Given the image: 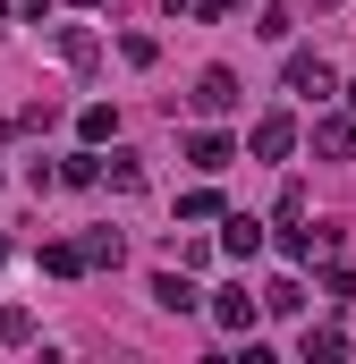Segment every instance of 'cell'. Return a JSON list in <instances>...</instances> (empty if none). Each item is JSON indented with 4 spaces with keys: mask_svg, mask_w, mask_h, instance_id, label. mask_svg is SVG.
Listing matches in <instances>:
<instances>
[{
    "mask_svg": "<svg viewBox=\"0 0 356 364\" xmlns=\"http://www.w3.org/2000/svg\"><path fill=\"white\" fill-rule=\"evenodd\" d=\"M280 85L297 93V102H314V110H323V102L340 93V77H331V60H323V51H288V68H280Z\"/></svg>",
    "mask_w": 356,
    "mask_h": 364,
    "instance_id": "6da1fadb",
    "label": "cell"
},
{
    "mask_svg": "<svg viewBox=\"0 0 356 364\" xmlns=\"http://www.w3.org/2000/svg\"><path fill=\"white\" fill-rule=\"evenodd\" d=\"M246 153H255V161H288V153H297V110H263V119L246 127Z\"/></svg>",
    "mask_w": 356,
    "mask_h": 364,
    "instance_id": "7a4b0ae2",
    "label": "cell"
},
{
    "mask_svg": "<svg viewBox=\"0 0 356 364\" xmlns=\"http://www.w3.org/2000/svg\"><path fill=\"white\" fill-rule=\"evenodd\" d=\"M187 102H195L204 119H229V110L246 102V85H238V68H204V77H195V93H187Z\"/></svg>",
    "mask_w": 356,
    "mask_h": 364,
    "instance_id": "3957f363",
    "label": "cell"
},
{
    "mask_svg": "<svg viewBox=\"0 0 356 364\" xmlns=\"http://www.w3.org/2000/svg\"><path fill=\"white\" fill-rule=\"evenodd\" d=\"M221 255H229V263H255V255H263V220H255V212H221Z\"/></svg>",
    "mask_w": 356,
    "mask_h": 364,
    "instance_id": "277c9868",
    "label": "cell"
},
{
    "mask_svg": "<svg viewBox=\"0 0 356 364\" xmlns=\"http://www.w3.org/2000/svg\"><path fill=\"white\" fill-rule=\"evenodd\" d=\"M255 314H263V296H255L246 279H229V288L212 296V322H221V331H255Z\"/></svg>",
    "mask_w": 356,
    "mask_h": 364,
    "instance_id": "5b68a950",
    "label": "cell"
},
{
    "mask_svg": "<svg viewBox=\"0 0 356 364\" xmlns=\"http://www.w3.org/2000/svg\"><path fill=\"white\" fill-rule=\"evenodd\" d=\"M314 153H323V161H356V119L348 110H323V119H314Z\"/></svg>",
    "mask_w": 356,
    "mask_h": 364,
    "instance_id": "8992f818",
    "label": "cell"
},
{
    "mask_svg": "<svg viewBox=\"0 0 356 364\" xmlns=\"http://www.w3.org/2000/svg\"><path fill=\"white\" fill-rule=\"evenodd\" d=\"M331 246H340V237H331V229H305V212L280 229V255H288V263H314V255H331Z\"/></svg>",
    "mask_w": 356,
    "mask_h": 364,
    "instance_id": "52a82bcc",
    "label": "cell"
},
{
    "mask_svg": "<svg viewBox=\"0 0 356 364\" xmlns=\"http://www.w3.org/2000/svg\"><path fill=\"white\" fill-rule=\"evenodd\" d=\"M153 305H162V314H195V305H204V288H195L187 272H153Z\"/></svg>",
    "mask_w": 356,
    "mask_h": 364,
    "instance_id": "ba28073f",
    "label": "cell"
},
{
    "mask_svg": "<svg viewBox=\"0 0 356 364\" xmlns=\"http://www.w3.org/2000/svg\"><path fill=\"white\" fill-rule=\"evenodd\" d=\"M187 161H195V170H229V161H238V136L204 127V136H187Z\"/></svg>",
    "mask_w": 356,
    "mask_h": 364,
    "instance_id": "9c48e42d",
    "label": "cell"
},
{
    "mask_svg": "<svg viewBox=\"0 0 356 364\" xmlns=\"http://www.w3.org/2000/svg\"><path fill=\"white\" fill-rule=\"evenodd\" d=\"M77 246H85V272H119V255H127V237H119V229H85Z\"/></svg>",
    "mask_w": 356,
    "mask_h": 364,
    "instance_id": "30bf717a",
    "label": "cell"
},
{
    "mask_svg": "<svg viewBox=\"0 0 356 364\" xmlns=\"http://www.w3.org/2000/svg\"><path fill=\"white\" fill-rule=\"evenodd\" d=\"M93 186H119V195H136V186H145V161L110 144V161H102V178H93Z\"/></svg>",
    "mask_w": 356,
    "mask_h": 364,
    "instance_id": "8fae6325",
    "label": "cell"
},
{
    "mask_svg": "<svg viewBox=\"0 0 356 364\" xmlns=\"http://www.w3.org/2000/svg\"><path fill=\"white\" fill-rule=\"evenodd\" d=\"M43 272H51V279H85V246H77V237L43 246Z\"/></svg>",
    "mask_w": 356,
    "mask_h": 364,
    "instance_id": "7c38bea8",
    "label": "cell"
},
{
    "mask_svg": "<svg viewBox=\"0 0 356 364\" xmlns=\"http://www.w3.org/2000/svg\"><path fill=\"white\" fill-rule=\"evenodd\" d=\"M77 136H85V144H110V136H119V110H110V102H85V110H77Z\"/></svg>",
    "mask_w": 356,
    "mask_h": 364,
    "instance_id": "4fadbf2b",
    "label": "cell"
},
{
    "mask_svg": "<svg viewBox=\"0 0 356 364\" xmlns=\"http://www.w3.org/2000/svg\"><path fill=\"white\" fill-rule=\"evenodd\" d=\"M51 178H60V186H93V178H102V144H85V153H68V161H60Z\"/></svg>",
    "mask_w": 356,
    "mask_h": 364,
    "instance_id": "5bb4252c",
    "label": "cell"
},
{
    "mask_svg": "<svg viewBox=\"0 0 356 364\" xmlns=\"http://www.w3.org/2000/svg\"><path fill=\"white\" fill-rule=\"evenodd\" d=\"M340 356H348V339H340L331 322H323V331H305V364H340Z\"/></svg>",
    "mask_w": 356,
    "mask_h": 364,
    "instance_id": "9a60e30c",
    "label": "cell"
},
{
    "mask_svg": "<svg viewBox=\"0 0 356 364\" xmlns=\"http://www.w3.org/2000/svg\"><path fill=\"white\" fill-rule=\"evenodd\" d=\"M178 220H221V195H212V186H187V195H178Z\"/></svg>",
    "mask_w": 356,
    "mask_h": 364,
    "instance_id": "2e32d148",
    "label": "cell"
},
{
    "mask_svg": "<svg viewBox=\"0 0 356 364\" xmlns=\"http://www.w3.org/2000/svg\"><path fill=\"white\" fill-rule=\"evenodd\" d=\"M34 339V314L26 305H0V348H26Z\"/></svg>",
    "mask_w": 356,
    "mask_h": 364,
    "instance_id": "e0dca14e",
    "label": "cell"
},
{
    "mask_svg": "<svg viewBox=\"0 0 356 364\" xmlns=\"http://www.w3.org/2000/svg\"><path fill=\"white\" fill-rule=\"evenodd\" d=\"M263 314H305V288H297V279H271V288H263Z\"/></svg>",
    "mask_w": 356,
    "mask_h": 364,
    "instance_id": "ac0fdd59",
    "label": "cell"
},
{
    "mask_svg": "<svg viewBox=\"0 0 356 364\" xmlns=\"http://www.w3.org/2000/svg\"><path fill=\"white\" fill-rule=\"evenodd\" d=\"M60 60H68V68H93V34L85 26H60Z\"/></svg>",
    "mask_w": 356,
    "mask_h": 364,
    "instance_id": "d6986e66",
    "label": "cell"
},
{
    "mask_svg": "<svg viewBox=\"0 0 356 364\" xmlns=\"http://www.w3.org/2000/svg\"><path fill=\"white\" fill-rule=\"evenodd\" d=\"M119 60H127V68H153L162 43H153V34H119Z\"/></svg>",
    "mask_w": 356,
    "mask_h": 364,
    "instance_id": "ffe728a7",
    "label": "cell"
},
{
    "mask_svg": "<svg viewBox=\"0 0 356 364\" xmlns=\"http://www.w3.org/2000/svg\"><path fill=\"white\" fill-rule=\"evenodd\" d=\"M323 296H331V305H348V296H356V272H348V263H323Z\"/></svg>",
    "mask_w": 356,
    "mask_h": 364,
    "instance_id": "44dd1931",
    "label": "cell"
},
{
    "mask_svg": "<svg viewBox=\"0 0 356 364\" xmlns=\"http://www.w3.org/2000/svg\"><path fill=\"white\" fill-rule=\"evenodd\" d=\"M43 9H51V0H26V17H34V26H43Z\"/></svg>",
    "mask_w": 356,
    "mask_h": 364,
    "instance_id": "7402d4cb",
    "label": "cell"
},
{
    "mask_svg": "<svg viewBox=\"0 0 356 364\" xmlns=\"http://www.w3.org/2000/svg\"><path fill=\"white\" fill-rule=\"evenodd\" d=\"M340 102H348V119H356V85H340Z\"/></svg>",
    "mask_w": 356,
    "mask_h": 364,
    "instance_id": "603a6c76",
    "label": "cell"
},
{
    "mask_svg": "<svg viewBox=\"0 0 356 364\" xmlns=\"http://www.w3.org/2000/svg\"><path fill=\"white\" fill-rule=\"evenodd\" d=\"M305 9H331V0H305Z\"/></svg>",
    "mask_w": 356,
    "mask_h": 364,
    "instance_id": "cb8c5ba5",
    "label": "cell"
},
{
    "mask_svg": "<svg viewBox=\"0 0 356 364\" xmlns=\"http://www.w3.org/2000/svg\"><path fill=\"white\" fill-rule=\"evenodd\" d=\"M0 255H9V237H0Z\"/></svg>",
    "mask_w": 356,
    "mask_h": 364,
    "instance_id": "d4e9b609",
    "label": "cell"
},
{
    "mask_svg": "<svg viewBox=\"0 0 356 364\" xmlns=\"http://www.w3.org/2000/svg\"><path fill=\"white\" fill-rule=\"evenodd\" d=\"M0 26H9V9H0Z\"/></svg>",
    "mask_w": 356,
    "mask_h": 364,
    "instance_id": "484cf974",
    "label": "cell"
}]
</instances>
